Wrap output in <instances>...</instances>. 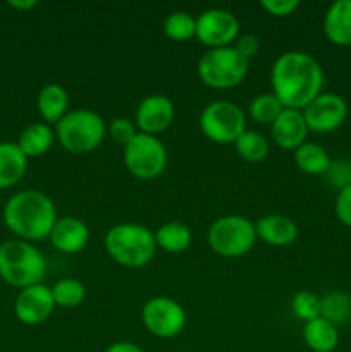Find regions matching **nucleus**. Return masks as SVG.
Instances as JSON below:
<instances>
[{
	"label": "nucleus",
	"instance_id": "nucleus-25",
	"mask_svg": "<svg viewBox=\"0 0 351 352\" xmlns=\"http://www.w3.org/2000/svg\"><path fill=\"white\" fill-rule=\"evenodd\" d=\"M320 316L332 325H343L351 320V296L346 292H327L320 298Z\"/></svg>",
	"mask_w": 351,
	"mask_h": 352
},
{
	"label": "nucleus",
	"instance_id": "nucleus-4",
	"mask_svg": "<svg viewBox=\"0 0 351 352\" xmlns=\"http://www.w3.org/2000/svg\"><path fill=\"white\" fill-rule=\"evenodd\" d=\"M105 251L120 267L143 268L157 251L155 232L140 223H117L107 232Z\"/></svg>",
	"mask_w": 351,
	"mask_h": 352
},
{
	"label": "nucleus",
	"instance_id": "nucleus-33",
	"mask_svg": "<svg viewBox=\"0 0 351 352\" xmlns=\"http://www.w3.org/2000/svg\"><path fill=\"white\" fill-rule=\"evenodd\" d=\"M260 6L274 17H288L299 7V0H262Z\"/></svg>",
	"mask_w": 351,
	"mask_h": 352
},
{
	"label": "nucleus",
	"instance_id": "nucleus-32",
	"mask_svg": "<svg viewBox=\"0 0 351 352\" xmlns=\"http://www.w3.org/2000/svg\"><path fill=\"white\" fill-rule=\"evenodd\" d=\"M107 131H109V136L112 138L114 143L123 144V146H127L138 134L136 124L131 119H127V117H117V119H114L109 124V129Z\"/></svg>",
	"mask_w": 351,
	"mask_h": 352
},
{
	"label": "nucleus",
	"instance_id": "nucleus-36",
	"mask_svg": "<svg viewBox=\"0 0 351 352\" xmlns=\"http://www.w3.org/2000/svg\"><path fill=\"white\" fill-rule=\"evenodd\" d=\"M105 352H145L138 344L126 342V340H120V342H114L112 346H109Z\"/></svg>",
	"mask_w": 351,
	"mask_h": 352
},
{
	"label": "nucleus",
	"instance_id": "nucleus-9",
	"mask_svg": "<svg viewBox=\"0 0 351 352\" xmlns=\"http://www.w3.org/2000/svg\"><path fill=\"white\" fill-rule=\"evenodd\" d=\"M244 112L233 102L217 100L209 103L200 113V129L212 143L231 144L244 133Z\"/></svg>",
	"mask_w": 351,
	"mask_h": 352
},
{
	"label": "nucleus",
	"instance_id": "nucleus-17",
	"mask_svg": "<svg viewBox=\"0 0 351 352\" xmlns=\"http://www.w3.org/2000/svg\"><path fill=\"white\" fill-rule=\"evenodd\" d=\"M255 229L258 239L274 248L289 246L298 237L296 223L284 215H264L258 219V222H255Z\"/></svg>",
	"mask_w": 351,
	"mask_h": 352
},
{
	"label": "nucleus",
	"instance_id": "nucleus-27",
	"mask_svg": "<svg viewBox=\"0 0 351 352\" xmlns=\"http://www.w3.org/2000/svg\"><path fill=\"white\" fill-rule=\"evenodd\" d=\"M50 289L58 308H78L86 298L85 284L78 278H61Z\"/></svg>",
	"mask_w": 351,
	"mask_h": 352
},
{
	"label": "nucleus",
	"instance_id": "nucleus-14",
	"mask_svg": "<svg viewBox=\"0 0 351 352\" xmlns=\"http://www.w3.org/2000/svg\"><path fill=\"white\" fill-rule=\"evenodd\" d=\"M176 119V107L165 95H150L140 102L134 116V124L140 133L157 136L172 126Z\"/></svg>",
	"mask_w": 351,
	"mask_h": 352
},
{
	"label": "nucleus",
	"instance_id": "nucleus-6",
	"mask_svg": "<svg viewBox=\"0 0 351 352\" xmlns=\"http://www.w3.org/2000/svg\"><path fill=\"white\" fill-rule=\"evenodd\" d=\"M250 60L244 58L234 45L224 48H210L200 57L196 72L202 82L213 89H231L244 81Z\"/></svg>",
	"mask_w": 351,
	"mask_h": 352
},
{
	"label": "nucleus",
	"instance_id": "nucleus-30",
	"mask_svg": "<svg viewBox=\"0 0 351 352\" xmlns=\"http://www.w3.org/2000/svg\"><path fill=\"white\" fill-rule=\"evenodd\" d=\"M292 315L305 323L320 318V298L310 291H301L295 294L291 301Z\"/></svg>",
	"mask_w": 351,
	"mask_h": 352
},
{
	"label": "nucleus",
	"instance_id": "nucleus-31",
	"mask_svg": "<svg viewBox=\"0 0 351 352\" xmlns=\"http://www.w3.org/2000/svg\"><path fill=\"white\" fill-rule=\"evenodd\" d=\"M327 182H329L332 188L336 189H344L348 186H351V168L350 162L346 158H336V160H330L329 168H327L326 174Z\"/></svg>",
	"mask_w": 351,
	"mask_h": 352
},
{
	"label": "nucleus",
	"instance_id": "nucleus-18",
	"mask_svg": "<svg viewBox=\"0 0 351 352\" xmlns=\"http://www.w3.org/2000/svg\"><path fill=\"white\" fill-rule=\"evenodd\" d=\"M323 33L337 47H351V0H336L323 17Z\"/></svg>",
	"mask_w": 351,
	"mask_h": 352
},
{
	"label": "nucleus",
	"instance_id": "nucleus-21",
	"mask_svg": "<svg viewBox=\"0 0 351 352\" xmlns=\"http://www.w3.org/2000/svg\"><path fill=\"white\" fill-rule=\"evenodd\" d=\"M54 141L55 133L52 126L45 122H33L21 131L17 138V146L28 158H38L50 151Z\"/></svg>",
	"mask_w": 351,
	"mask_h": 352
},
{
	"label": "nucleus",
	"instance_id": "nucleus-10",
	"mask_svg": "<svg viewBox=\"0 0 351 352\" xmlns=\"http://www.w3.org/2000/svg\"><path fill=\"white\" fill-rule=\"evenodd\" d=\"M141 322L151 336L158 339H172L184 329L186 311L176 299L155 296L143 305Z\"/></svg>",
	"mask_w": 351,
	"mask_h": 352
},
{
	"label": "nucleus",
	"instance_id": "nucleus-1",
	"mask_svg": "<svg viewBox=\"0 0 351 352\" xmlns=\"http://www.w3.org/2000/svg\"><path fill=\"white\" fill-rule=\"evenodd\" d=\"M270 82L272 93L284 109L303 110L322 93L323 71L305 52H284L272 65Z\"/></svg>",
	"mask_w": 351,
	"mask_h": 352
},
{
	"label": "nucleus",
	"instance_id": "nucleus-3",
	"mask_svg": "<svg viewBox=\"0 0 351 352\" xmlns=\"http://www.w3.org/2000/svg\"><path fill=\"white\" fill-rule=\"evenodd\" d=\"M47 260L28 241L9 239L0 244V278L10 287L26 289L43 284Z\"/></svg>",
	"mask_w": 351,
	"mask_h": 352
},
{
	"label": "nucleus",
	"instance_id": "nucleus-20",
	"mask_svg": "<svg viewBox=\"0 0 351 352\" xmlns=\"http://www.w3.org/2000/svg\"><path fill=\"white\" fill-rule=\"evenodd\" d=\"M38 112L48 126H55L69 112V93L57 82L45 85L36 98Z\"/></svg>",
	"mask_w": 351,
	"mask_h": 352
},
{
	"label": "nucleus",
	"instance_id": "nucleus-2",
	"mask_svg": "<svg viewBox=\"0 0 351 352\" xmlns=\"http://www.w3.org/2000/svg\"><path fill=\"white\" fill-rule=\"evenodd\" d=\"M2 217L7 229L17 239L28 243L50 236L58 219L50 196L38 189H24L10 196L3 206Z\"/></svg>",
	"mask_w": 351,
	"mask_h": 352
},
{
	"label": "nucleus",
	"instance_id": "nucleus-15",
	"mask_svg": "<svg viewBox=\"0 0 351 352\" xmlns=\"http://www.w3.org/2000/svg\"><path fill=\"white\" fill-rule=\"evenodd\" d=\"M270 133L272 140L279 148L289 151L298 150L303 143H306L305 140L308 134V127H306L301 110H282L281 116L270 126Z\"/></svg>",
	"mask_w": 351,
	"mask_h": 352
},
{
	"label": "nucleus",
	"instance_id": "nucleus-37",
	"mask_svg": "<svg viewBox=\"0 0 351 352\" xmlns=\"http://www.w3.org/2000/svg\"><path fill=\"white\" fill-rule=\"evenodd\" d=\"M9 7H12V9L16 10H21V12H26V10H31L34 9V7L38 6L36 0H9Z\"/></svg>",
	"mask_w": 351,
	"mask_h": 352
},
{
	"label": "nucleus",
	"instance_id": "nucleus-19",
	"mask_svg": "<svg viewBox=\"0 0 351 352\" xmlns=\"http://www.w3.org/2000/svg\"><path fill=\"white\" fill-rule=\"evenodd\" d=\"M30 158L21 151L17 143H0V189H10L19 184L28 170Z\"/></svg>",
	"mask_w": 351,
	"mask_h": 352
},
{
	"label": "nucleus",
	"instance_id": "nucleus-38",
	"mask_svg": "<svg viewBox=\"0 0 351 352\" xmlns=\"http://www.w3.org/2000/svg\"><path fill=\"white\" fill-rule=\"evenodd\" d=\"M348 162H350V168H351V157H350V158H348Z\"/></svg>",
	"mask_w": 351,
	"mask_h": 352
},
{
	"label": "nucleus",
	"instance_id": "nucleus-24",
	"mask_svg": "<svg viewBox=\"0 0 351 352\" xmlns=\"http://www.w3.org/2000/svg\"><path fill=\"white\" fill-rule=\"evenodd\" d=\"M295 164L310 175H323L330 165V157L323 146L317 143H303L295 150Z\"/></svg>",
	"mask_w": 351,
	"mask_h": 352
},
{
	"label": "nucleus",
	"instance_id": "nucleus-11",
	"mask_svg": "<svg viewBox=\"0 0 351 352\" xmlns=\"http://www.w3.org/2000/svg\"><path fill=\"white\" fill-rule=\"evenodd\" d=\"M196 38L205 47H231L240 38V21L226 9H206L196 17Z\"/></svg>",
	"mask_w": 351,
	"mask_h": 352
},
{
	"label": "nucleus",
	"instance_id": "nucleus-5",
	"mask_svg": "<svg viewBox=\"0 0 351 352\" xmlns=\"http://www.w3.org/2000/svg\"><path fill=\"white\" fill-rule=\"evenodd\" d=\"M55 140L72 155H88L103 143L107 124L89 109L69 110L54 126Z\"/></svg>",
	"mask_w": 351,
	"mask_h": 352
},
{
	"label": "nucleus",
	"instance_id": "nucleus-23",
	"mask_svg": "<svg viewBox=\"0 0 351 352\" xmlns=\"http://www.w3.org/2000/svg\"><path fill=\"white\" fill-rule=\"evenodd\" d=\"M193 234L189 227L182 222H167L160 226L155 232V243L157 248L172 254L184 253L191 246Z\"/></svg>",
	"mask_w": 351,
	"mask_h": 352
},
{
	"label": "nucleus",
	"instance_id": "nucleus-29",
	"mask_svg": "<svg viewBox=\"0 0 351 352\" xmlns=\"http://www.w3.org/2000/svg\"><path fill=\"white\" fill-rule=\"evenodd\" d=\"M164 33L172 41H188L196 34V17L189 16L188 12L169 14L164 23Z\"/></svg>",
	"mask_w": 351,
	"mask_h": 352
},
{
	"label": "nucleus",
	"instance_id": "nucleus-7",
	"mask_svg": "<svg viewBox=\"0 0 351 352\" xmlns=\"http://www.w3.org/2000/svg\"><path fill=\"white\" fill-rule=\"evenodd\" d=\"M257 239L255 223L243 215L220 217L206 232L210 250L224 258H240L250 253Z\"/></svg>",
	"mask_w": 351,
	"mask_h": 352
},
{
	"label": "nucleus",
	"instance_id": "nucleus-12",
	"mask_svg": "<svg viewBox=\"0 0 351 352\" xmlns=\"http://www.w3.org/2000/svg\"><path fill=\"white\" fill-rule=\"evenodd\" d=\"M301 112L308 131L326 134L343 126L348 117V103L337 93H320Z\"/></svg>",
	"mask_w": 351,
	"mask_h": 352
},
{
	"label": "nucleus",
	"instance_id": "nucleus-34",
	"mask_svg": "<svg viewBox=\"0 0 351 352\" xmlns=\"http://www.w3.org/2000/svg\"><path fill=\"white\" fill-rule=\"evenodd\" d=\"M336 217L343 226L351 227V186L341 189L336 198Z\"/></svg>",
	"mask_w": 351,
	"mask_h": 352
},
{
	"label": "nucleus",
	"instance_id": "nucleus-35",
	"mask_svg": "<svg viewBox=\"0 0 351 352\" xmlns=\"http://www.w3.org/2000/svg\"><path fill=\"white\" fill-rule=\"evenodd\" d=\"M234 48H236L244 58L250 60V58H253L255 55L258 54V50H260V40H258V36H255V34L251 33L241 34V36L236 40Z\"/></svg>",
	"mask_w": 351,
	"mask_h": 352
},
{
	"label": "nucleus",
	"instance_id": "nucleus-28",
	"mask_svg": "<svg viewBox=\"0 0 351 352\" xmlns=\"http://www.w3.org/2000/svg\"><path fill=\"white\" fill-rule=\"evenodd\" d=\"M282 110H284V105L279 102L274 93H262V95L255 96L248 107L251 119L262 126H267V124L272 126L275 119L282 113Z\"/></svg>",
	"mask_w": 351,
	"mask_h": 352
},
{
	"label": "nucleus",
	"instance_id": "nucleus-22",
	"mask_svg": "<svg viewBox=\"0 0 351 352\" xmlns=\"http://www.w3.org/2000/svg\"><path fill=\"white\" fill-rule=\"evenodd\" d=\"M303 340L313 352H332L339 344V330L326 318H315L303 327Z\"/></svg>",
	"mask_w": 351,
	"mask_h": 352
},
{
	"label": "nucleus",
	"instance_id": "nucleus-16",
	"mask_svg": "<svg viewBox=\"0 0 351 352\" xmlns=\"http://www.w3.org/2000/svg\"><path fill=\"white\" fill-rule=\"evenodd\" d=\"M50 243L57 251L76 254L86 248L89 241V229L78 217H61L50 232Z\"/></svg>",
	"mask_w": 351,
	"mask_h": 352
},
{
	"label": "nucleus",
	"instance_id": "nucleus-13",
	"mask_svg": "<svg viewBox=\"0 0 351 352\" xmlns=\"http://www.w3.org/2000/svg\"><path fill=\"white\" fill-rule=\"evenodd\" d=\"M55 309L52 289L45 284L31 285L17 294L14 302L16 318L24 325H40L47 322Z\"/></svg>",
	"mask_w": 351,
	"mask_h": 352
},
{
	"label": "nucleus",
	"instance_id": "nucleus-8",
	"mask_svg": "<svg viewBox=\"0 0 351 352\" xmlns=\"http://www.w3.org/2000/svg\"><path fill=\"white\" fill-rule=\"evenodd\" d=\"M124 165L140 181H153L164 174L167 167V150L157 136L138 133L127 146H124Z\"/></svg>",
	"mask_w": 351,
	"mask_h": 352
},
{
	"label": "nucleus",
	"instance_id": "nucleus-26",
	"mask_svg": "<svg viewBox=\"0 0 351 352\" xmlns=\"http://www.w3.org/2000/svg\"><path fill=\"white\" fill-rule=\"evenodd\" d=\"M234 148H236L237 155L250 164H258V162L265 160L268 150H270L267 138L257 131H244L236 140Z\"/></svg>",
	"mask_w": 351,
	"mask_h": 352
}]
</instances>
